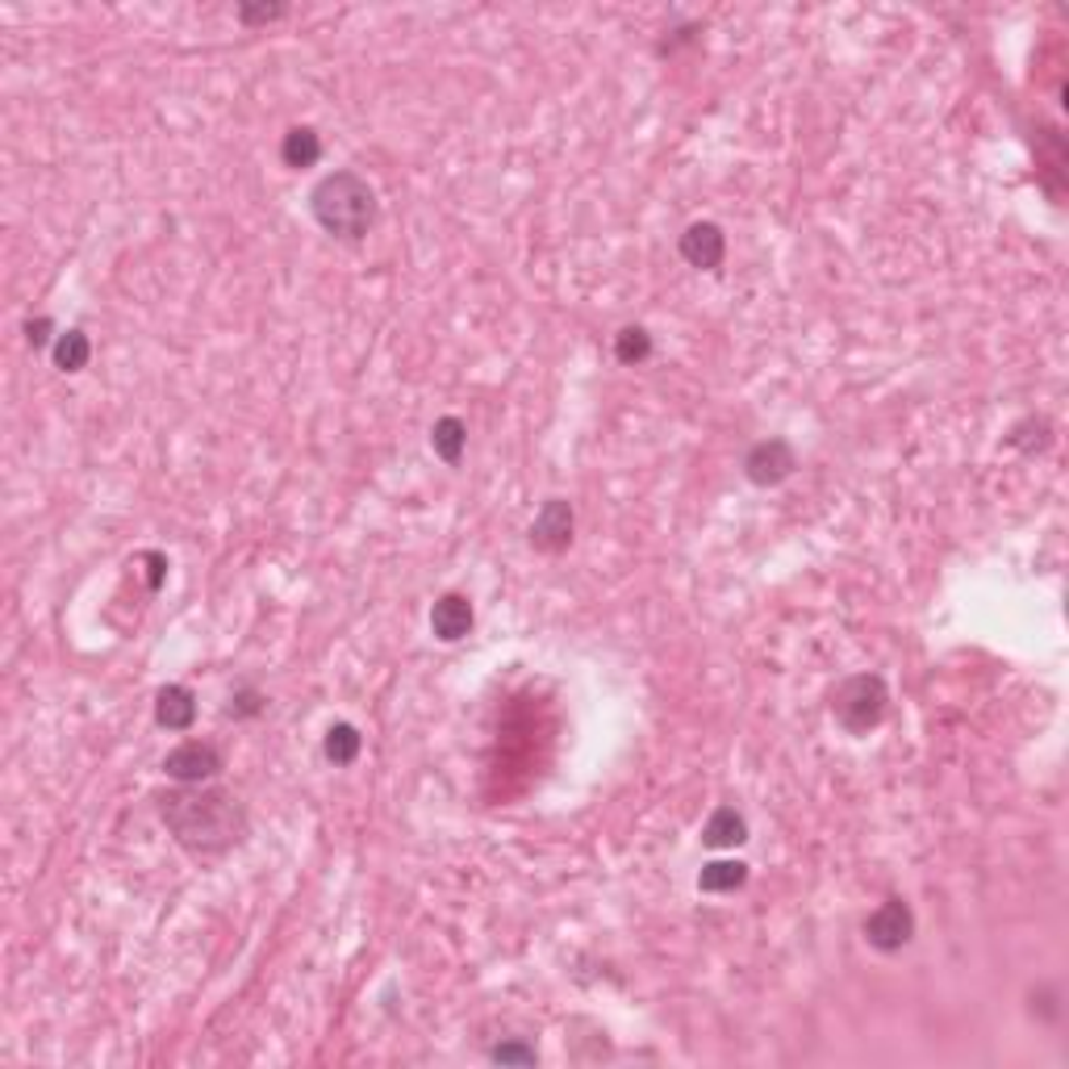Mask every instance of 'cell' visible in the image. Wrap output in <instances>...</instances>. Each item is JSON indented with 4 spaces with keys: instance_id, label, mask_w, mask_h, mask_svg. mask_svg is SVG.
I'll list each match as a JSON object with an SVG mask.
<instances>
[{
    "instance_id": "cell-1",
    "label": "cell",
    "mask_w": 1069,
    "mask_h": 1069,
    "mask_svg": "<svg viewBox=\"0 0 1069 1069\" xmlns=\"http://www.w3.org/2000/svg\"><path fill=\"white\" fill-rule=\"evenodd\" d=\"M159 815L189 852H226L247 831L243 802L214 786H180L159 802Z\"/></svg>"
},
{
    "instance_id": "cell-2",
    "label": "cell",
    "mask_w": 1069,
    "mask_h": 1069,
    "mask_svg": "<svg viewBox=\"0 0 1069 1069\" xmlns=\"http://www.w3.org/2000/svg\"><path fill=\"white\" fill-rule=\"evenodd\" d=\"M309 214L314 222L323 226L326 234L335 239H364L368 230L376 226V193L373 184L364 180L360 172L351 168H339V172L323 175L309 193Z\"/></svg>"
},
{
    "instance_id": "cell-3",
    "label": "cell",
    "mask_w": 1069,
    "mask_h": 1069,
    "mask_svg": "<svg viewBox=\"0 0 1069 1069\" xmlns=\"http://www.w3.org/2000/svg\"><path fill=\"white\" fill-rule=\"evenodd\" d=\"M886 706H890V690L877 672H852L831 694V715L848 736H870L886 719Z\"/></svg>"
},
{
    "instance_id": "cell-4",
    "label": "cell",
    "mask_w": 1069,
    "mask_h": 1069,
    "mask_svg": "<svg viewBox=\"0 0 1069 1069\" xmlns=\"http://www.w3.org/2000/svg\"><path fill=\"white\" fill-rule=\"evenodd\" d=\"M911 936H915V911L907 898H886L865 920V940L877 952H898V948L911 945Z\"/></svg>"
},
{
    "instance_id": "cell-5",
    "label": "cell",
    "mask_w": 1069,
    "mask_h": 1069,
    "mask_svg": "<svg viewBox=\"0 0 1069 1069\" xmlns=\"http://www.w3.org/2000/svg\"><path fill=\"white\" fill-rule=\"evenodd\" d=\"M794 469H798V451L786 439H761L744 455V476L752 485H761V489H773V485L790 481Z\"/></svg>"
},
{
    "instance_id": "cell-6",
    "label": "cell",
    "mask_w": 1069,
    "mask_h": 1069,
    "mask_svg": "<svg viewBox=\"0 0 1069 1069\" xmlns=\"http://www.w3.org/2000/svg\"><path fill=\"white\" fill-rule=\"evenodd\" d=\"M163 773L180 781V786H205L222 773V752L214 744H201V740H189V744L172 748L163 756Z\"/></svg>"
},
{
    "instance_id": "cell-7",
    "label": "cell",
    "mask_w": 1069,
    "mask_h": 1069,
    "mask_svg": "<svg viewBox=\"0 0 1069 1069\" xmlns=\"http://www.w3.org/2000/svg\"><path fill=\"white\" fill-rule=\"evenodd\" d=\"M572 506L564 498H547L539 506V514H535V523H531V544L547 551V556H556V551H564L572 544Z\"/></svg>"
},
{
    "instance_id": "cell-8",
    "label": "cell",
    "mask_w": 1069,
    "mask_h": 1069,
    "mask_svg": "<svg viewBox=\"0 0 1069 1069\" xmlns=\"http://www.w3.org/2000/svg\"><path fill=\"white\" fill-rule=\"evenodd\" d=\"M681 259L690 264V268H702V272H715L722 264V255H727V234H722L715 222H694L685 226V234H681Z\"/></svg>"
},
{
    "instance_id": "cell-9",
    "label": "cell",
    "mask_w": 1069,
    "mask_h": 1069,
    "mask_svg": "<svg viewBox=\"0 0 1069 1069\" xmlns=\"http://www.w3.org/2000/svg\"><path fill=\"white\" fill-rule=\"evenodd\" d=\"M473 602L464 594H444L435 606H430V631H435V640H444V644H455V640H464L469 631H473Z\"/></svg>"
},
{
    "instance_id": "cell-10",
    "label": "cell",
    "mask_w": 1069,
    "mask_h": 1069,
    "mask_svg": "<svg viewBox=\"0 0 1069 1069\" xmlns=\"http://www.w3.org/2000/svg\"><path fill=\"white\" fill-rule=\"evenodd\" d=\"M155 722L168 731H189L197 722V697L189 685H163L155 694Z\"/></svg>"
},
{
    "instance_id": "cell-11",
    "label": "cell",
    "mask_w": 1069,
    "mask_h": 1069,
    "mask_svg": "<svg viewBox=\"0 0 1069 1069\" xmlns=\"http://www.w3.org/2000/svg\"><path fill=\"white\" fill-rule=\"evenodd\" d=\"M280 159L284 168H314L323 159V138L314 125H293L284 138H280Z\"/></svg>"
},
{
    "instance_id": "cell-12",
    "label": "cell",
    "mask_w": 1069,
    "mask_h": 1069,
    "mask_svg": "<svg viewBox=\"0 0 1069 1069\" xmlns=\"http://www.w3.org/2000/svg\"><path fill=\"white\" fill-rule=\"evenodd\" d=\"M50 355H54L59 373H84L88 360H93V339L84 330H59L54 343H50Z\"/></svg>"
},
{
    "instance_id": "cell-13",
    "label": "cell",
    "mask_w": 1069,
    "mask_h": 1069,
    "mask_svg": "<svg viewBox=\"0 0 1069 1069\" xmlns=\"http://www.w3.org/2000/svg\"><path fill=\"white\" fill-rule=\"evenodd\" d=\"M430 448H435V455L444 464L455 469L464 460V448H469V426H464V418H455V414L439 418V423L430 426Z\"/></svg>"
},
{
    "instance_id": "cell-14",
    "label": "cell",
    "mask_w": 1069,
    "mask_h": 1069,
    "mask_svg": "<svg viewBox=\"0 0 1069 1069\" xmlns=\"http://www.w3.org/2000/svg\"><path fill=\"white\" fill-rule=\"evenodd\" d=\"M702 840H706L710 848L744 845V840H748V819L736 811V806H719V811L706 819V827H702Z\"/></svg>"
},
{
    "instance_id": "cell-15",
    "label": "cell",
    "mask_w": 1069,
    "mask_h": 1069,
    "mask_svg": "<svg viewBox=\"0 0 1069 1069\" xmlns=\"http://www.w3.org/2000/svg\"><path fill=\"white\" fill-rule=\"evenodd\" d=\"M744 882H748L744 861H710V865H702V873H697V890L702 895H736Z\"/></svg>"
},
{
    "instance_id": "cell-16",
    "label": "cell",
    "mask_w": 1069,
    "mask_h": 1069,
    "mask_svg": "<svg viewBox=\"0 0 1069 1069\" xmlns=\"http://www.w3.org/2000/svg\"><path fill=\"white\" fill-rule=\"evenodd\" d=\"M360 748H364V736L351 722H335L323 740V752L330 765H355L360 761Z\"/></svg>"
},
{
    "instance_id": "cell-17",
    "label": "cell",
    "mask_w": 1069,
    "mask_h": 1069,
    "mask_svg": "<svg viewBox=\"0 0 1069 1069\" xmlns=\"http://www.w3.org/2000/svg\"><path fill=\"white\" fill-rule=\"evenodd\" d=\"M615 355H619V364H644L647 355H652V335H647L644 326H622L619 335H615Z\"/></svg>"
},
{
    "instance_id": "cell-18",
    "label": "cell",
    "mask_w": 1069,
    "mask_h": 1069,
    "mask_svg": "<svg viewBox=\"0 0 1069 1069\" xmlns=\"http://www.w3.org/2000/svg\"><path fill=\"white\" fill-rule=\"evenodd\" d=\"M489 1061H494V1066H535L539 1053H535V1045H526V1041H501V1045L489 1053Z\"/></svg>"
},
{
    "instance_id": "cell-19",
    "label": "cell",
    "mask_w": 1069,
    "mask_h": 1069,
    "mask_svg": "<svg viewBox=\"0 0 1069 1069\" xmlns=\"http://www.w3.org/2000/svg\"><path fill=\"white\" fill-rule=\"evenodd\" d=\"M264 702H268V697L259 694L255 685H239V690L230 694V706H226V715H230V719H255V715L264 710Z\"/></svg>"
},
{
    "instance_id": "cell-20",
    "label": "cell",
    "mask_w": 1069,
    "mask_h": 1069,
    "mask_svg": "<svg viewBox=\"0 0 1069 1069\" xmlns=\"http://www.w3.org/2000/svg\"><path fill=\"white\" fill-rule=\"evenodd\" d=\"M289 9L284 4H239V22L243 25H268L276 17H284Z\"/></svg>"
},
{
    "instance_id": "cell-21",
    "label": "cell",
    "mask_w": 1069,
    "mask_h": 1069,
    "mask_svg": "<svg viewBox=\"0 0 1069 1069\" xmlns=\"http://www.w3.org/2000/svg\"><path fill=\"white\" fill-rule=\"evenodd\" d=\"M143 564H147V590H163V576H168V556L163 551H147L143 556Z\"/></svg>"
},
{
    "instance_id": "cell-22",
    "label": "cell",
    "mask_w": 1069,
    "mask_h": 1069,
    "mask_svg": "<svg viewBox=\"0 0 1069 1069\" xmlns=\"http://www.w3.org/2000/svg\"><path fill=\"white\" fill-rule=\"evenodd\" d=\"M50 335H54V323L50 318H34V323H25V339H29V348H47Z\"/></svg>"
}]
</instances>
